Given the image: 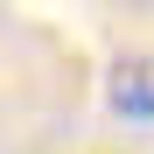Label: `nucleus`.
<instances>
[{
    "instance_id": "1",
    "label": "nucleus",
    "mask_w": 154,
    "mask_h": 154,
    "mask_svg": "<svg viewBox=\"0 0 154 154\" xmlns=\"http://www.w3.org/2000/svg\"><path fill=\"white\" fill-rule=\"evenodd\" d=\"M105 105H112L119 119H133V126L154 119V63H147V56H119V63H112V77H105Z\"/></svg>"
}]
</instances>
